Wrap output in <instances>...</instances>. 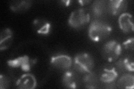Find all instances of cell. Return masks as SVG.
Segmentation results:
<instances>
[{
    "mask_svg": "<svg viewBox=\"0 0 134 89\" xmlns=\"http://www.w3.org/2000/svg\"><path fill=\"white\" fill-rule=\"evenodd\" d=\"M111 31L112 27L110 24L99 20H95L90 23L88 34L92 41L98 42L107 38Z\"/></svg>",
    "mask_w": 134,
    "mask_h": 89,
    "instance_id": "obj_1",
    "label": "cell"
},
{
    "mask_svg": "<svg viewBox=\"0 0 134 89\" xmlns=\"http://www.w3.org/2000/svg\"><path fill=\"white\" fill-rule=\"evenodd\" d=\"M74 69L83 74L91 73L94 66V59L91 55L86 52L77 54L74 58Z\"/></svg>",
    "mask_w": 134,
    "mask_h": 89,
    "instance_id": "obj_2",
    "label": "cell"
},
{
    "mask_svg": "<svg viewBox=\"0 0 134 89\" xmlns=\"http://www.w3.org/2000/svg\"><path fill=\"white\" fill-rule=\"evenodd\" d=\"M122 46L116 40L108 41L103 46L102 55L108 62H115L118 60L122 53Z\"/></svg>",
    "mask_w": 134,
    "mask_h": 89,
    "instance_id": "obj_3",
    "label": "cell"
},
{
    "mask_svg": "<svg viewBox=\"0 0 134 89\" xmlns=\"http://www.w3.org/2000/svg\"><path fill=\"white\" fill-rule=\"evenodd\" d=\"M90 21V15L88 12L83 8H79L70 14L68 19V24L71 27L79 29L86 26Z\"/></svg>",
    "mask_w": 134,
    "mask_h": 89,
    "instance_id": "obj_4",
    "label": "cell"
},
{
    "mask_svg": "<svg viewBox=\"0 0 134 89\" xmlns=\"http://www.w3.org/2000/svg\"><path fill=\"white\" fill-rule=\"evenodd\" d=\"M35 62V60H32L27 55H24L7 61V65L13 68L20 69L25 72H28Z\"/></svg>",
    "mask_w": 134,
    "mask_h": 89,
    "instance_id": "obj_5",
    "label": "cell"
},
{
    "mask_svg": "<svg viewBox=\"0 0 134 89\" xmlns=\"http://www.w3.org/2000/svg\"><path fill=\"white\" fill-rule=\"evenodd\" d=\"M50 64L55 68L68 70L73 64L72 59L69 56L65 54H57L53 56L50 59Z\"/></svg>",
    "mask_w": 134,
    "mask_h": 89,
    "instance_id": "obj_6",
    "label": "cell"
},
{
    "mask_svg": "<svg viewBox=\"0 0 134 89\" xmlns=\"http://www.w3.org/2000/svg\"><path fill=\"white\" fill-rule=\"evenodd\" d=\"M119 72L116 67L111 65L103 66L100 72L99 79L106 85L114 84L118 78Z\"/></svg>",
    "mask_w": 134,
    "mask_h": 89,
    "instance_id": "obj_7",
    "label": "cell"
},
{
    "mask_svg": "<svg viewBox=\"0 0 134 89\" xmlns=\"http://www.w3.org/2000/svg\"><path fill=\"white\" fill-rule=\"evenodd\" d=\"M62 84L69 88H75L79 86V80L78 76L75 71L72 70H66L62 76Z\"/></svg>",
    "mask_w": 134,
    "mask_h": 89,
    "instance_id": "obj_8",
    "label": "cell"
},
{
    "mask_svg": "<svg viewBox=\"0 0 134 89\" xmlns=\"http://www.w3.org/2000/svg\"><path fill=\"white\" fill-rule=\"evenodd\" d=\"M120 28L125 33L133 31V20L132 15L127 12L121 14L118 20Z\"/></svg>",
    "mask_w": 134,
    "mask_h": 89,
    "instance_id": "obj_9",
    "label": "cell"
},
{
    "mask_svg": "<svg viewBox=\"0 0 134 89\" xmlns=\"http://www.w3.org/2000/svg\"><path fill=\"white\" fill-rule=\"evenodd\" d=\"M16 85L19 88L32 89L36 87L37 81L35 77L33 75L25 74L17 80Z\"/></svg>",
    "mask_w": 134,
    "mask_h": 89,
    "instance_id": "obj_10",
    "label": "cell"
},
{
    "mask_svg": "<svg viewBox=\"0 0 134 89\" xmlns=\"http://www.w3.org/2000/svg\"><path fill=\"white\" fill-rule=\"evenodd\" d=\"M127 6V2L124 0H111L108 1L107 7L113 15H121L124 12Z\"/></svg>",
    "mask_w": 134,
    "mask_h": 89,
    "instance_id": "obj_11",
    "label": "cell"
},
{
    "mask_svg": "<svg viewBox=\"0 0 134 89\" xmlns=\"http://www.w3.org/2000/svg\"><path fill=\"white\" fill-rule=\"evenodd\" d=\"M33 28L39 34L48 35L51 30L52 25L49 21L43 18L36 19L34 21Z\"/></svg>",
    "mask_w": 134,
    "mask_h": 89,
    "instance_id": "obj_12",
    "label": "cell"
},
{
    "mask_svg": "<svg viewBox=\"0 0 134 89\" xmlns=\"http://www.w3.org/2000/svg\"><path fill=\"white\" fill-rule=\"evenodd\" d=\"M115 67L118 72H133L134 71L133 61L130 57L120 58L116 61Z\"/></svg>",
    "mask_w": 134,
    "mask_h": 89,
    "instance_id": "obj_13",
    "label": "cell"
},
{
    "mask_svg": "<svg viewBox=\"0 0 134 89\" xmlns=\"http://www.w3.org/2000/svg\"><path fill=\"white\" fill-rule=\"evenodd\" d=\"M13 40V33L11 29L6 28L1 32L0 35V49L6 50L9 48Z\"/></svg>",
    "mask_w": 134,
    "mask_h": 89,
    "instance_id": "obj_14",
    "label": "cell"
},
{
    "mask_svg": "<svg viewBox=\"0 0 134 89\" xmlns=\"http://www.w3.org/2000/svg\"><path fill=\"white\" fill-rule=\"evenodd\" d=\"M117 86L121 88H133L134 77L131 74H124L117 82Z\"/></svg>",
    "mask_w": 134,
    "mask_h": 89,
    "instance_id": "obj_15",
    "label": "cell"
},
{
    "mask_svg": "<svg viewBox=\"0 0 134 89\" xmlns=\"http://www.w3.org/2000/svg\"><path fill=\"white\" fill-rule=\"evenodd\" d=\"M31 3L30 1H14L10 2V8L15 12H22L30 8Z\"/></svg>",
    "mask_w": 134,
    "mask_h": 89,
    "instance_id": "obj_16",
    "label": "cell"
},
{
    "mask_svg": "<svg viewBox=\"0 0 134 89\" xmlns=\"http://www.w3.org/2000/svg\"><path fill=\"white\" fill-rule=\"evenodd\" d=\"M98 78L93 72L85 74L83 78V82L85 84L86 87L88 88H97L98 83Z\"/></svg>",
    "mask_w": 134,
    "mask_h": 89,
    "instance_id": "obj_17",
    "label": "cell"
},
{
    "mask_svg": "<svg viewBox=\"0 0 134 89\" xmlns=\"http://www.w3.org/2000/svg\"><path fill=\"white\" fill-rule=\"evenodd\" d=\"M106 10V2L103 0H97L94 1L92 5V11L96 17L101 16Z\"/></svg>",
    "mask_w": 134,
    "mask_h": 89,
    "instance_id": "obj_18",
    "label": "cell"
},
{
    "mask_svg": "<svg viewBox=\"0 0 134 89\" xmlns=\"http://www.w3.org/2000/svg\"><path fill=\"white\" fill-rule=\"evenodd\" d=\"M10 81L8 78L2 74L0 76V88L1 89L7 88L9 86Z\"/></svg>",
    "mask_w": 134,
    "mask_h": 89,
    "instance_id": "obj_19",
    "label": "cell"
},
{
    "mask_svg": "<svg viewBox=\"0 0 134 89\" xmlns=\"http://www.w3.org/2000/svg\"><path fill=\"white\" fill-rule=\"evenodd\" d=\"M133 42L134 39L133 37L129 38L127 40H126L122 44V46L126 49L129 50H133Z\"/></svg>",
    "mask_w": 134,
    "mask_h": 89,
    "instance_id": "obj_20",
    "label": "cell"
},
{
    "mask_svg": "<svg viewBox=\"0 0 134 89\" xmlns=\"http://www.w3.org/2000/svg\"><path fill=\"white\" fill-rule=\"evenodd\" d=\"M78 2L81 5L85 6L88 5V3H90L91 2V1H79Z\"/></svg>",
    "mask_w": 134,
    "mask_h": 89,
    "instance_id": "obj_21",
    "label": "cell"
},
{
    "mask_svg": "<svg viewBox=\"0 0 134 89\" xmlns=\"http://www.w3.org/2000/svg\"><path fill=\"white\" fill-rule=\"evenodd\" d=\"M62 2L63 3H64L65 6H68L70 5V3H71V1H62Z\"/></svg>",
    "mask_w": 134,
    "mask_h": 89,
    "instance_id": "obj_22",
    "label": "cell"
}]
</instances>
